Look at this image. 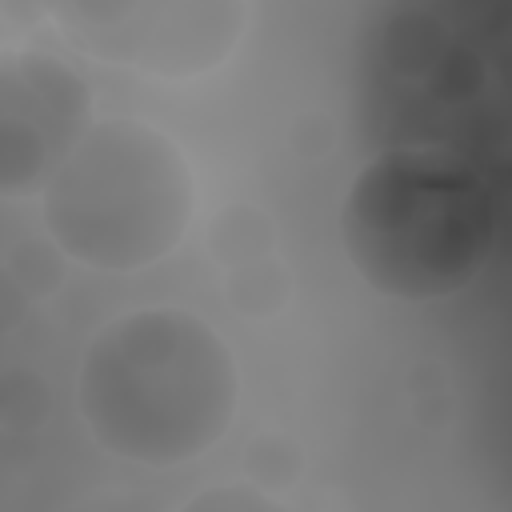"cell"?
<instances>
[{
	"label": "cell",
	"mask_w": 512,
	"mask_h": 512,
	"mask_svg": "<svg viewBox=\"0 0 512 512\" xmlns=\"http://www.w3.org/2000/svg\"><path fill=\"white\" fill-rule=\"evenodd\" d=\"M76 404L108 456L176 468L228 436L240 372L224 336L196 312L132 308L88 340Z\"/></svg>",
	"instance_id": "6da1fadb"
},
{
	"label": "cell",
	"mask_w": 512,
	"mask_h": 512,
	"mask_svg": "<svg viewBox=\"0 0 512 512\" xmlns=\"http://www.w3.org/2000/svg\"><path fill=\"white\" fill-rule=\"evenodd\" d=\"M340 240L372 292L404 304L448 300L496 248V200L480 168L448 148H388L352 176Z\"/></svg>",
	"instance_id": "7a4b0ae2"
},
{
	"label": "cell",
	"mask_w": 512,
	"mask_h": 512,
	"mask_svg": "<svg viewBox=\"0 0 512 512\" xmlns=\"http://www.w3.org/2000/svg\"><path fill=\"white\" fill-rule=\"evenodd\" d=\"M196 208L184 152L148 120H96L40 192L48 240L96 272H140L172 256Z\"/></svg>",
	"instance_id": "3957f363"
},
{
	"label": "cell",
	"mask_w": 512,
	"mask_h": 512,
	"mask_svg": "<svg viewBox=\"0 0 512 512\" xmlns=\"http://www.w3.org/2000/svg\"><path fill=\"white\" fill-rule=\"evenodd\" d=\"M48 12L80 52L164 80L220 68L252 20L236 0H68Z\"/></svg>",
	"instance_id": "277c9868"
},
{
	"label": "cell",
	"mask_w": 512,
	"mask_h": 512,
	"mask_svg": "<svg viewBox=\"0 0 512 512\" xmlns=\"http://www.w3.org/2000/svg\"><path fill=\"white\" fill-rule=\"evenodd\" d=\"M88 84L44 52L0 64V188L8 196L44 192L56 168L92 128Z\"/></svg>",
	"instance_id": "5b68a950"
},
{
	"label": "cell",
	"mask_w": 512,
	"mask_h": 512,
	"mask_svg": "<svg viewBox=\"0 0 512 512\" xmlns=\"http://www.w3.org/2000/svg\"><path fill=\"white\" fill-rule=\"evenodd\" d=\"M208 252L216 256V264L224 272L264 260V256H276V224L256 204H228L208 224Z\"/></svg>",
	"instance_id": "8992f818"
},
{
	"label": "cell",
	"mask_w": 512,
	"mask_h": 512,
	"mask_svg": "<svg viewBox=\"0 0 512 512\" xmlns=\"http://www.w3.org/2000/svg\"><path fill=\"white\" fill-rule=\"evenodd\" d=\"M224 296L244 320H272L292 300V276L276 256L224 272Z\"/></svg>",
	"instance_id": "52a82bcc"
},
{
	"label": "cell",
	"mask_w": 512,
	"mask_h": 512,
	"mask_svg": "<svg viewBox=\"0 0 512 512\" xmlns=\"http://www.w3.org/2000/svg\"><path fill=\"white\" fill-rule=\"evenodd\" d=\"M304 472V452L292 436L284 432H260L248 448H244V476L248 484H256L260 492H280L292 488Z\"/></svg>",
	"instance_id": "ba28073f"
},
{
	"label": "cell",
	"mask_w": 512,
	"mask_h": 512,
	"mask_svg": "<svg viewBox=\"0 0 512 512\" xmlns=\"http://www.w3.org/2000/svg\"><path fill=\"white\" fill-rule=\"evenodd\" d=\"M180 512H284L272 492H260L256 484H224L192 496Z\"/></svg>",
	"instance_id": "9c48e42d"
}]
</instances>
